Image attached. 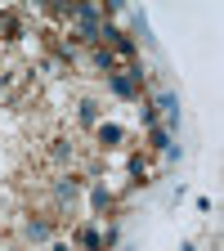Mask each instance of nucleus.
Masks as SVG:
<instances>
[{
    "instance_id": "obj_1",
    "label": "nucleus",
    "mask_w": 224,
    "mask_h": 251,
    "mask_svg": "<svg viewBox=\"0 0 224 251\" xmlns=\"http://www.w3.org/2000/svg\"><path fill=\"white\" fill-rule=\"evenodd\" d=\"M76 18H81V31H85V36H90V41H99V9H94V5H81Z\"/></svg>"
},
{
    "instance_id": "obj_2",
    "label": "nucleus",
    "mask_w": 224,
    "mask_h": 251,
    "mask_svg": "<svg viewBox=\"0 0 224 251\" xmlns=\"http://www.w3.org/2000/svg\"><path fill=\"white\" fill-rule=\"evenodd\" d=\"M99 36H108L121 54H130V50H135V45H130V36H125V31H117V27H99Z\"/></svg>"
},
{
    "instance_id": "obj_3",
    "label": "nucleus",
    "mask_w": 224,
    "mask_h": 251,
    "mask_svg": "<svg viewBox=\"0 0 224 251\" xmlns=\"http://www.w3.org/2000/svg\"><path fill=\"white\" fill-rule=\"evenodd\" d=\"M157 108H162V112L171 117V126L179 121V99H175V94H157Z\"/></svg>"
},
{
    "instance_id": "obj_4",
    "label": "nucleus",
    "mask_w": 224,
    "mask_h": 251,
    "mask_svg": "<svg viewBox=\"0 0 224 251\" xmlns=\"http://www.w3.org/2000/svg\"><path fill=\"white\" fill-rule=\"evenodd\" d=\"M27 238H31V242L50 238V225H45V220H31V225H27Z\"/></svg>"
},
{
    "instance_id": "obj_5",
    "label": "nucleus",
    "mask_w": 224,
    "mask_h": 251,
    "mask_svg": "<svg viewBox=\"0 0 224 251\" xmlns=\"http://www.w3.org/2000/svg\"><path fill=\"white\" fill-rule=\"evenodd\" d=\"M112 90L121 94V99H130V94H135V81L130 76H112Z\"/></svg>"
},
{
    "instance_id": "obj_6",
    "label": "nucleus",
    "mask_w": 224,
    "mask_h": 251,
    "mask_svg": "<svg viewBox=\"0 0 224 251\" xmlns=\"http://www.w3.org/2000/svg\"><path fill=\"white\" fill-rule=\"evenodd\" d=\"M99 139H103V144H117V139H121V126H99Z\"/></svg>"
},
{
    "instance_id": "obj_7",
    "label": "nucleus",
    "mask_w": 224,
    "mask_h": 251,
    "mask_svg": "<svg viewBox=\"0 0 224 251\" xmlns=\"http://www.w3.org/2000/svg\"><path fill=\"white\" fill-rule=\"evenodd\" d=\"M58 198H76V179H58Z\"/></svg>"
},
{
    "instance_id": "obj_8",
    "label": "nucleus",
    "mask_w": 224,
    "mask_h": 251,
    "mask_svg": "<svg viewBox=\"0 0 224 251\" xmlns=\"http://www.w3.org/2000/svg\"><path fill=\"white\" fill-rule=\"evenodd\" d=\"M81 242H85L90 251H99V233H94V229H85V233H81Z\"/></svg>"
},
{
    "instance_id": "obj_9",
    "label": "nucleus",
    "mask_w": 224,
    "mask_h": 251,
    "mask_svg": "<svg viewBox=\"0 0 224 251\" xmlns=\"http://www.w3.org/2000/svg\"><path fill=\"white\" fill-rule=\"evenodd\" d=\"M50 251H68V247H50Z\"/></svg>"
}]
</instances>
